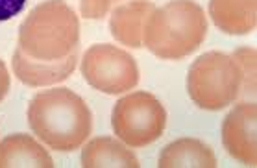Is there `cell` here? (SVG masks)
I'll list each match as a JSON object with an SVG mask.
<instances>
[{
	"label": "cell",
	"instance_id": "9",
	"mask_svg": "<svg viewBox=\"0 0 257 168\" xmlns=\"http://www.w3.org/2000/svg\"><path fill=\"white\" fill-rule=\"evenodd\" d=\"M78 63V52L69 56L63 61L58 63H41V61H32L24 56L21 50L15 48L13 54V70L15 76L23 81L28 87H48V85H56L59 81L67 80L72 70L76 69Z\"/></svg>",
	"mask_w": 257,
	"mask_h": 168
},
{
	"label": "cell",
	"instance_id": "11",
	"mask_svg": "<svg viewBox=\"0 0 257 168\" xmlns=\"http://www.w3.org/2000/svg\"><path fill=\"white\" fill-rule=\"evenodd\" d=\"M15 166H35V168H52L54 161L50 153L45 150L34 137L26 133L8 135L0 142V168Z\"/></svg>",
	"mask_w": 257,
	"mask_h": 168
},
{
	"label": "cell",
	"instance_id": "12",
	"mask_svg": "<svg viewBox=\"0 0 257 168\" xmlns=\"http://www.w3.org/2000/svg\"><path fill=\"white\" fill-rule=\"evenodd\" d=\"M159 168H183V166H198V168H215L216 155L211 146L198 139L183 137L169 146H165L158 159Z\"/></svg>",
	"mask_w": 257,
	"mask_h": 168
},
{
	"label": "cell",
	"instance_id": "17",
	"mask_svg": "<svg viewBox=\"0 0 257 168\" xmlns=\"http://www.w3.org/2000/svg\"><path fill=\"white\" fill-rule=\"evenodd\" d=\"M10 91V72H8L4 61H0V102Z\"/></svg>",
	"mask_w": 257,
	"mask_h": 168
},
{
	"label": "cell",
	"instance_id": "1",
	"mask_svg": "<svg viewBox=\"0 0 257 168\" xmlns=\"http://www.w3.org/2000/svg\"><path fill=\"white\" fill-rule=\"evenodd\" d=\"M30 129L48 148L74 151L93 131V113L74 91L56 87L41 91L28 105Z\"/></svg>",
	"mask_w": 257,
	"mask_h": 168
},
{
	"label": "cell",
	"instance_id": "10",
	"mask_svg": "<svg viewBox=\"0 0 257 168\" xmlns=\"http://www.w3.org/2000/svg\"><path fill=\"white\" fill-rule=\"evenodd\" d=\"M257 0H209V15L228 35L251 34L257 26Z\"/></svg>",
	"mask_w": 257,
	"mask_h": 168
},
{
	"label": "cell",
	"instance_id": "7",
	"mask_svg": "<svg viewBox=\"0 0 257 168\" xmlns=\"http://www.w3.org/2000/svg\"><path fill=\"white\" fill-rule=\"evenodd\" d=\"M257 105L253 102L237 104L222 122V144L235 161L248 166L257 164Z\"/></svg>",
	"mask_w": 257,
	"mask_h": 168
},
{
	"label": "cell",
	"instance_id": "6",
	"mask_svg": "<svg viewBox=\"0 0 257 168\" xmlns=\"http://www.w3.org/2000/svg\"><path fill=\"white\" fill-rule=\"evenodd\" d=\"M82 74L91 87L105 94L128 93L139 83V67L126 50L93 45L82 58Z\"/></svg>",
	"mask_w": 257,
	"mask_h": 168
},
{
	"label": "cell",
	"instance_id": "4",
	"mask_svg": "<svg viewBox=\"0 0 257 168\" xmlns=\"http://www.w3.org/2000/svg\"><path fill=\"white\" fill-rule=\"evenodd\" d=\"M187 91L200 109L220 111L240 96L242 70L229 54H202L189 69Z\"/></svg>",
	"mask_w": 257,
	"mask_h": 168
},
{
	"label": "cell",
	"instance_id": "5",
	"mask_svg": "<svg viewBox=\"0 0 257 168\" xmlns=\"http://www.w3.org/2000/svg\"><path fill=\"white\" fill-rule=\"evenodd\" d=\"M113 131L130 148L156 142L167 128V111L154 94L146 91L126 94L113 107Z\"/></svg>",
	"mask_w": 257,
	"mask_h": 168
},
{
	"label": "cell",
	"instance_id": "15",
	"mask_svg": "<svg viewBox=\"0 0 257 168\" xmlns=\"http://www.w3.org/2000/svg\"><path fill=\"white\" fill-rule=\"evenodd\" d=\"M126 0H80V13L85 19H104L113 8L124 4Z\"/></svg>",
	"mask_w": 257,
	"mask_h": 168
},
{
	"label": "cell",
	"instance_id": "2",
	"mask_svg": "<svg viewBox=\"0 0 257 168\" xmlns=\"http://www.w3.org/2000/svg\"><path fill=\"white\" fill-rule=\"evenodd\" d=\"M17 50L32 61H63L80 50V19L65 0H45L19 26Z\"/></svg>",
	"mask_w": 257,
	"mask_h": 168
},
{
	"label": "cell",
	"instance_id": "13",
	"mask_svg": "<svg viewBox=\"0 0 257 168\" xmlns=\"http://www.w3.org/2000/svg\"><path fill=\"white\" fill-rule=\"evenodd\" d=\"M83 168H104V166H124L137 168L139 159L124 144L120 139L113 137H96L89 140L82 150Z\"/></svg>",
	"mask_w": 257,
	"mask_h": 168
},
{
	"label": "cell",
	"instance_id": "14",
	"mask_svg": "<svg viewBox=\"0 0 257 168\" xmlns=\"http://www.w3.org/2000/svg\"><path fill=\"white\" fill-rule=\"evenodd\" d=\"M242 70V91L248 96L255 94V48L242 47L231 54Z\"/></svg>",
	"mask_w": 257,
	"mask_h": 168
},
{
	"label": "cell",
	"instance_id": "16",
	"mask_svg": "<svg viewBox=\"0 0 257 168\" xmlns=\"http://www.w3.org/2000/svg\"><path fill=\"white\" fill-rule=\"evenodd\" d=\"M26 0H0V23L10 21L23 12Z\"/></svg>",
	"mask_w": 257,
	"mask_h": 168
},
{
	"label": "cell",
	"instance_id": "8",
	"mask_svg": "<svg viewBox=\"0 0 257 168\" xmlns=\"http://www.w3.org/2000/svg\"><path fill=\"white\" fill-rule=\"evenodd\" d=\"M152 2L146 0H132L113 8L109 17V30L113 39L128 48L143 47V28L148 15L154 12Z\"/></svg>",
	"mask_w": 257,
	"mask_h": 168
},
{
	"label": "cell",
	"instance_id": "3",
	"mask_svg": "<svg viewBox=\"0 0 257 168\" xmlns=\"http://www.w3.org/2000/svg\"><path fill=\"white\" fill-rule=\"evenodd\" d=\"M207 35V17L194 0H170L154 8L143 28V45L159 59H183Z\"/></svg>",
	"mask_w": 257,
	"mask_h": 168
}]
</instances>
